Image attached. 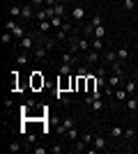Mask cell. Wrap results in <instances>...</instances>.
<instances>
[{
	"label": "cell",
	"mask_w": 138,
	"mask_h": 154,
	"mask_svg": "<svg viewBox=\"0 0 138 154\" xmlns=\"http://www.w3.org/2000/svg\"><path fill=\"white\" fill-rule=\"evenodd\" d=\"M92 48V42L90 39H72V51H90Z\"/></svg>",
	"instance_id": "1"
},
{
	"label": "cell",
	"mask_w": 138,
	"mask_h": 154,
	"mask_svg": "<svg viewBox=\"0 0 138 154\" xmlns=\"http://www.w3.org/2000/svg\"><path fill=\"white\" fill-rule=\"evenodd\" d=\"M5 30H9V32L14 35V37H19V39H23V37H26V35H23V28H21V26H16V21H14V19H9V21L5 23Z\"/></svg>",
	"instance_id": "2"
},
{
	"label": "cell",
	"mask_w": 138,
	"mask_h": 154,
	"mask_svg": "<svg viewBox=\"0 0 138 154\" xmlns=\"http://www.w3.org/2000/svg\"><path fill=\"white\" fill-rule=\"evenodd\" d=\"M101 55H104V53H99V51H92V48H90V51L85 53V64H87V67H92V64H97Z\"/></svg>",
	"instance_id": "3"
},
{
	"label": "cell",
	"mask_w": 138,
	"mask_h": 154,
	"mask_svg": "<svg viewBox=\"0 0 138 154\" xmlns=\"http://www.w3.org/2000/svg\"><path fill=\"white\" fill-rule=\"evenodd\" d=\"M30 85H32V90L44 88V76H41L39 71H32V76H30Z\"/></svg>",
	"instance_id": "4"
},
{
	"label": "cell",
	"mask_w": 138,
	"mask_h": 154,
	"mask_svg": "<svg viewBox=\"0 0 138 154\" xmlns=\"http://www.w3.org/2000/svg\"><path fill=\"white\" fill-rule=\"evenodd\" d=\"M74 127H76V120L69 115V117H65V120H62V124L58 127V131H60V134H67V131H69V129H74Z\"/></svg>",
	"instance_id": "5"
},
{
	"label": "cell",
	"mask_w": 138,
	"mask_h": 154,
	"mask_svg": "<svg viewBox=\"0 0 138 154\" xmlns=\"http://www.w3.org/2000/svg\"><path fill=\"white\" fill-rule=\"evenodd\" d=\"M35 39H37V35H26L23 39H19V42H21V48H23V51H30V48L35 46Z\"/></svg>",
	"instance_id": "6"
},
{
	"label": "cell",
	"mask_w": 138,
	"mask_h": 154,
	"mask_svg": "<svg viewBox=\"0 0 138 154\" xmlns=\"http://www.w3.org/2000/svg\"><path fill=\"white\" fill-rule=\"evenodd\" d=\"M99 88H97V76L94 74H90V76L85 78V92H97Z\"/></svg>",
	"instance_id": "7"
},
{
	"label": "cell",
	"mask_w": 138,
	"mask_h": 154,
	"mask_svg": "<svg viewBox=\"0 0 138 154\" xmlns=\"http://www.w3.org/2000/svg\"><path fill=\"white\" fill-rule=\"evenodd\" d=\"M113 99H118V101H127V99H129V92H127L124 88H115V92H113Z\"/></svg>",
	"instance_id": "8"
},
{
	"label": "cell",
	"mask_w": 138,
	"mask_h": 154,
	"mask_svg": "<svg viewBox=\"0 0 138 154\" xmlns=\"http://www.w3.org/2000/svg\"><path fill=\"white\" fill-rule=\"evenodd\" d=\"M92 147H94V149H108V147H106V138H104V136H94V140H92Z\"/></svg>",
	"instance_id": "9"
},
{
	"label": "cell",
	"mask_w": 138,
	"mask_h": 154,
	"mask_svg": "<svg viewBox=\"0 0 138 154\" xmlns=\"http://www.w3.org/2000/svg\"><path fill=\"white\" fill-rule=\"evenodd\" d=\"M21 16H23V19H32V16H35L32 2H26V5H23V9H21Z\"/></svg>",
	"instance_id": "10"
},
{
	"label": "cell",
	"mask_w": 138,
	"mask_h": 154,
	"mask_svg": "<svg viewBox=\"0 0 138 154\" xmlns=\"http://www.w3.org/2000/svg\"><path fill=\"white\" fill-rule=\"evenodd\" d=\"M136 88H138V83L133 81V78H124V90L129 92V94H133V92H136Z\"/></svg>",
	"instance_id": "11"
},
{
	"label": "cell",
	"mask_w": 138,
	"mask_h": 154,
	"mask_svg": "<svg viewBox=\"0 0 138 154\" xmlns=\"http://www.w3.org/2000/svg\"><path fill=\"white\" fill-rule=\"evenodd\" d=\"M104 60H106V62H108V64H113V62H118V51H106L104 53Z\"/></svg>",
	"instance_id": "12"
},
{
	"label": "cell",
	"mask_w": 138,
	"mask_h": 154,
	"mask_svg": "<svg viewBox=\"0 0 138 154\" xmlns=\"http://www.w3.org/2000/svg\"><path fill=\"white\" fill-rule=\"evenodd\" d=\"M90 108L94 110V113H99V110H104V97H101V99H94V101L90 103Z\"/></svg>",
	"instance_id": "13"
},
{
	"label": "cell",
	"mask_w": 138,
	"mask_h": 154,
	"mask_svg": "<svg viewBox=\"0 0 138 154\" xmlns=\"http://www.w3.org/2000/svg\"><path fill=\"white\" fill-rule=\"evenodd\" d=\"M72 67H74V64L62 62V64H60V76H72Z\"/></svg>",
	"instance_id": "14"
},
{
	"label": "cell",
	"mask_w": 138,
	"mask_h": 154,
	"mask_svg": "<svg viewBox=\"0 0 138 154\" xmlns=\"http://www.w3.org/2000/svg\"><path fill=\"white\" fill-rule=\"evenodd\" d=\"M124 103H127V108H129V110H138V97H129Z\"/></svg>",
	"instance_id": "15"
},
{
	"label": "cell",
	"mask_w": 138,
	"mask_h": 154,
	"mask_svg": "<svg viewBox=\"0 0 138 154\" xmlns=\"http://www.w3.org/2000/svg\"><path fill=\"white\" fill-rule=\"evenodd\" d=\"M92 51H99V53H104V42L99 37H94L92 39Z\"/></svg>",
	"instance_id": "16"
},
{
	"label": "cell",
	"mask_w": 138,
	"mask_h": 154,
	"mask_svg": "<svg viewBox=\"0 0 138 154\" xmlns=\"http://www.w3.org/2000/svg\"><path fill=\"white\" fill-rule=\"evenodd\" d=\"M122 9L124 12H133L136 9V0H122Z\"/></svg>",
	"instance_id": "17"
},
{
	"label": "cell",
	"mask_w": 138,
	"mask_h": 154,
	"mask_svg": "<svg viewBox=\"0 0 138 154\" xmlns=\"http://www.w3.org/2000/svg\"><path fill=\"white\" fill-rule=\"evenodd\" d=\"M46 53H48V48H46V46H39V48L35 51V60H44Z\"/></svg>",
	"instance_id": "18"
},
{
	"label": "cell",
	"mask_w": 138,
	"mask_h": 154,
	"mask_svg": "<svg viewBox=\"0 0 138 154\" xmlns=\"http://www.w3.org/2000/svg\"><path fill=\"white\" fill-rule=\"evenodd\" d=\"M51 21H39V35H46V32L51 30Z\"/></svg>",
	"instance_id": "19"
},
{
	"label": "cell",
	"mask_w": 138,
	"mask_h": 154,
	"mask_svg": "<svg viewBox=\"0 0 138 154\" xmlns=\"http://www.w3.org/2000/svg\"><path fill=\"white\" fill-rule=\"evenodd\" d=\"M118 58L122 60V62L129 58V48H127V46H120V48H118Z\"/></svg>",
	"instance_id": "20"
},
{
	"label": "cell",
	"mask_w": 138,
	"mask_h": 154,
	"mask_svg": "<svg viewBox=\"0 0 138 154\" xmlns=\"http://www.w3.org/2000/svg\"><path fill=\"white\" fill-rule=\"evenodd\" d=\"M62 23H65V19H62V16H53V19H51V26L55 28V30H60V28H62Z\"/></svg>",
	"instance_id": "21"
},
{
	"label": "cell",
	"mask_w": 138,
	"mask_h": 154,
	"mask_svg": "<svg viewBox=\"0 0 138 154\" xmlns=\"http://www.w3.org/2000/svg\"><path fill=\"white\" fill-rule=\"evenodd\" d=\"M21 9H23V5H12L9 7V16H14V19L21 16Z\"/></svg>",
	"instance_id": "22"
},
{
	"label": "cell",
	"mask_w": 138,
	"mask_h": 154,
	"mask_svg": "<svg viewBox=\"0 0 138 154\" xmlns=\"http://www.w3.org/2000/svg\"><path fill=\"white\" fill-rule=\"evenodd\" d=\"M7 149H9L12 154H16V152H21V149H23V145H21L19 140H14V143H9V147H7Z\"/></svg>",
	"instance_id": "23"
},
{
	"label": "cell",
	"mask_w": 138,
	"mask_h": 154,
	"mask_svg": "<svg viewBox=\"0 0 138 154\" xmlns=\"http://www.w3.org/2000/svg\"><path fill=\"white\" fill-rule=\"evenodd\" d=\"M74 74H76V76H90V69H87V64H83V67H76Z\"/></svg>",
	"instance_id": "24"
},
{
	"label": "cell",
	"mask_w": 138,
	"mask_h": 154,
	"mask_svg": "<svg viewBox=\"0 0 138 154\" xmlns=\"http://www.w3.org/2000/svg\"><path fill=\"white\" fill-rule=\"evenodd\" d=\"M111 136H113V138H122V136H124V129H122V127H113Z\"/></svg>",
	"instance_id": "25"
},
{
	"label": "cell",
	"mask_w": 138,
	"mask_h": 154,
	"mask_svg": "<svg viewBox=\"0 0 138 154\" xmlns=\"http://www.w3.org/2000/svg\"><path fill=\"white\" fill-rule=\"evenodd\" d=\"M67 138H69V140H78V129H76V127H74V129H69V131H67Z\"/></svg>",
	"instance_id": "26"
},
{
	"label": "cell",
	"mask_w": 138,
	"mask_h": 154,
	"mask_svg": "<svg viewBox=\"0 0 138 154\" xmlns=\"http://www.w3.org/2000/svg\"><path fill=\"white\" fill-rule=\"evenodd\" d=\"M53 12H55V16H62V19H65V5H62V2H58V5L53 7Z\"/></svg>",
	"instance_id": "27"
},
{
	"label": "cell",
	"mask_w": 138,
	"mask_h": 154,
	"mask_svg": "<svg viewBox=\"0 0 138 154\" xmlns=\"http://www.w3.org/2000/svg\"><path fill=\"white\" fill-rule=\"evenodd\" d=\"M72 16H74V19H83V16H85V9H83V7H76V9H74V12H72Z\"/></svg>",
	"instance_id": "28"
},
{
	"label": "cell",
	"mask_w": 138,
	"mask_h": 154,
	"mask_svg": "<svg viewBox=\"0 0 138 154\" xmlns=\"http://www.w3.org/2000/svg\"><path fill=\"white\" fill-rule=\"evenodd\" d=\"M81 140H85L87 145H90V143L94 140V134H92V131H83V136H81Z\"/></svg>",
	"instance_id": "29"
},
{
	"label": "cell",
	"mask_w": 138,
	"mask_h": 154,
	"mask_svg": "<svg viewBox=\"0 0 138 154\" xmlns=\"http://www.w3.org/2000/svg\"><path fill=\"white\" fill-rule=\"evenodd\" d=\"M122 138H127V140H133L136 138V129H124V136Z\"/></svg>",
	"instance_id": "30"
},
{
	"label": "cell",
	"mask_w": 138,
	"mask_h": 154,
	"mask_svg": "<svg viewBox=\"0 0 138 154\" xmlns=\"http://www.w3.org/2000/svg\"><path fill=\"white\" fill-rule=\"evenodd\" d=\"M94 37H99V39L106 37V28L104 26H97V28H94Z\"/></svg>",
	"instance_id": "31"
},
{
	"label": "cell",
	"mask_w": 138,
	"mask_h": 154,
	"mask_svg": "<svg viewBox=\"0 0 138 154\" xmlns=\"http://www.w3.org/2000/svg\"><path fill=\"white\" fill-rule=\"evenodd\" d=\"M90 23H92L94 28H97V26H104V19H101V16L97 14V16H92V21H90Z\"/></svg>",
	"instance_id": "32"
},
{
	"label": "cell",
	"mask_w": 138,
	"mask_h": 154,
	"mask_svg": "<svg viewBox=\"0 0 138 154\" xmlns=\"http://www.w3.org/2000/svg\"><path fill=\"white\" fill-rule=\"evenodd\" d=\"M12 37H14L12 32H9V30H5V32H2V44H9V42H12Z\"/></svg>",
	"instance_id": "33"
},
{
	"label": "cell",
	"mask_w": 138,
	"mask_h": 154,
	"mask_svg": "<svg viewBox=\"0 0 138 154\" xmlns=\"http://www.w3.org/2000/svg\"><path fill=\"white\" fill-rule=\"evenodd\" d=\"M72 28H74V26H72V21H65V23H62V28H60V30H65L67 35H69V32H72Z\"/></svg>",
	"instance_id": "34"
},
{
	"label": "cell",
	"mask_w": 138,
	"mask_h": 154,
	"mask_svg": "<svg viewBox=\"0 0 138 154\" xmlns=\"http://www.w3.org/2000/svg\"><path fill=\"white\" fill-rule=\"evenodd\" d=\"M16 62H19V64H26V62H28V53L23 51V55H19V58H16Z\"/></svg>",
	"instance_id": "35"
},
{
	"label": "cell",
	"mask_w": 138,
	"mask_h": 154,
	"mask_svg": "<svg viewBox=\"0 0 138 154\" xmlns=\"http://www.w3.org/2000/svg\"><path fill=\"white\" fill-rule=\"evenodd\" d=\"M26 140L30 143V145H35V143H37V136H35V134H28V136H26Z\"/></svg>",
	"instance_id": "36"
},
{
	"label": "cell",
	"mask_w": 138,
	"mask_h": 154,
	"mask_svg": "<svg viewBox=\"0 0 138 154\" xmlns=\"http://www.w3.org/2000/svg\"><path fill=\"white\" fill-rule=\"evenodd\" d=\"M32 154H46V147H32Z\"/></svg>",
	"instance_id": "37"
},
{
	"label": "cell",
	"mask_w": 138,
	"mask_h": 154,
	"mask_svg": "<svg viewBox=\"0 0 138 154\" xmlns=\"http://www.w3.org/2000/svg\"><path fill=\"white\" fill-rule=\"evenodd\" d=\"M51 152H53V154H60V152H62V147H60V145H55V147H51Z\"/></svg>",
	"instance_id": "38"
},
{
	"label": "cell",
	"mask_w": 138,
	"mask_h": 154,
	"mask_svg": "<svg viewBox=\"0 0 138 154\" xmlns=\"http://www.w3.org/2000/svg\"><path fill=\"white\" fill-rule=\"evenodd\" d=\"M30 2H32V5H44L46 0H30Z\"/></svg>",
	"instance_id": "39"
},
{
	"label": "cell",
	"mask_w": 138,
	"mask_h": 154,
	"mask_svg": "<svg viewBox=\"0 0 138 154\" xmlns=\"http://www.w3.org/2000/svg\"><path fill=\"white\" fill-rule=\"evenodd\" d=\"M58 2H62V5H65V2H67V0H58Z\"/></svg>",
	"instance_id": "40"
},
{
	"label": "cell",
	"mask_w": 138,
	"mask_h": 154,
	"mask_svg": "<svg viewBox=\"0 0 138 154\" xmlns=\"http://www.w3.org/2000/svg\"><path fill=\"white\" fill-rule=\"evenodd\" d=\"M136 97H138V88H136Z\"/></svg>",
	"instance_id": "41"
},
{
	"label": "cell",
	"mask_w": 138,
	"mask_h": 154,
	"mask_svg": "<svg viewBox=\"0 0 138 154\" xmlns=\"http://www.w3.org/2000/svg\"><path fill=\"white\" fill-rule=\"evenodd\" d=\"M136 78H138V71H136Z\"/></svg>",
	"instance_id": "42"
}]
</instances>
